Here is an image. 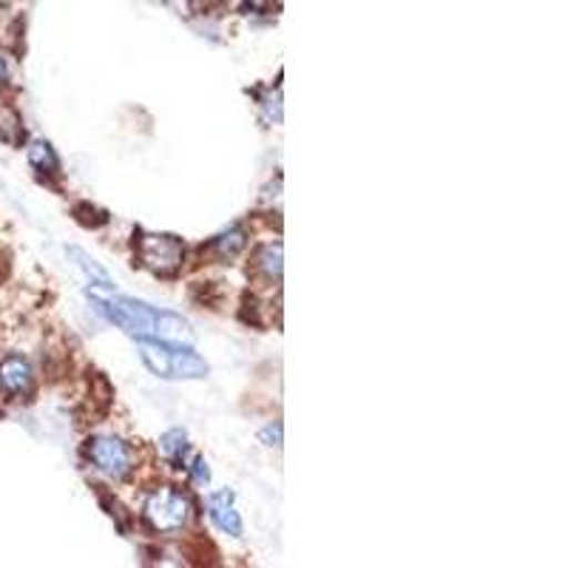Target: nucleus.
Returning <instances> with one entry per match:
<instances>
[{
  "instance_id": "nucleus-1",
  "label": "nucleus",
  "mask_w": 568,
  "mask_h": 568,
  "mask_svg": "<svg viewBox=\"0 0 568 568\" xmlns=\"http://www.w3.org/2000/svg\"><path fill=\"white\" fill-rule=\"evenodd\" d=\"M89 296L100 313L109 318L114 327H120L129 336L140 338V342H171V344H191L194 342V329L182 316L160 307H151L136 298L120 296L105 284V291H100L98 284L91 282Z\"/></svg>"
},
{
  "instance_id": "nucleus-2",
  "label": "nucleus",
  "mask_w": 568,
  "mask_h": 568,
  "mask_svg": "<svg viewBox=\"0 0 568 568\" xmlns=\"http://www.w3.org/2000/svg\"><path fill=\"white\" fill-rule=\"evenodd\" d=\"M140 358L156 378L165 382H194L207 375L205 358H200L187 344L140 342Z\"/></svg>"
},
{
  "instance_id": "nucleus-3",
  "label": "nucleus",
  "mask_w": 568,
  "mask_h": 568,
  "mask_svg": "<svg viewBox=\"0 0 568 568\" xmlns=\"http://www.w3.org/2000/svg\"><path fill=\"white\" fill-rule=\"evenodd\" d=\"M142 511H145V520L151 524V529L180 531L185 529L191 515H194V504H191V497L185 491L162 486V489L151 491Z\"/></svg>"
},
{
  "instance_id": "nucleus-4",
  "label": "nucleus",
  "mask_w": 568,
  "mask_h": 568,
  "mask_svg": "<svg viewBox=\"0 0 568 568\" xmlns=\"http://www.w3.org/2000/svg\"><path fill=\"white\" fill-rule=\"evenodd\" d=\"M134 247L140 265L156 276H174L185 262V245L169 233H140Z\"/></svg>"
},
{
  "instance_id": "nucleus-5",
  "label": "nucleus",
  "mask_w": 568,
  "mask_h": 568,
  "mask_svg": "<svg viewBox=\"0 0 568 568\" xmlns=\"http://www.w3.org/2000/svg\"><path fill=\"white\" fill-rule=\"evenodd\" d=\"M85 455H89V464L98 471H103L105 478L123 480L129 478L131 469H134V453L125 440L114 438V435H98L85 444Z\"/></svg>"
},
{
  "instance_id": "nucleus-6",
  "label": "nucleus",
  "mask_w": 568,
  "mask_h": 568,
  "mask_svg": "<svg viewBox=\"0 0 568 568\" xmlns=\"http://www.w3.org/2000/svg\"><path fill=\"white\" fill-rule=\"evenodd\" d=\"M207 515H211L213 526L231 537H242V517L236 509V500H233V491L220 489L207 497Z\"/></svg>"
},
{
  "instance_id": "nucleus-7",
  "label": "nucleus",
  "mask_w": 568,
  "mask_h": 568,
  "mask_svg": "<svg viewBox=\"0 0 568 568\" xmlns=\"http://www.w3.org/2000/svg\"><path fill=\"white\" fill-rule=\"evenodd\" d=\"M34 373L32 364L23 355H9L0 362V387L7 389L9 395H27L32 393Z\"/></svg>"
},
{
  "instance_id": "nucleus-8",
  "label": "nucleus",
  "mask_w": 568,
  "mask_h": 568,
  "mask_svg": "<svg viewBox=\"0 0 568 568\" xmlns=\"http://www.w3.org/2000/svg\"><path fill=\"white\" fill-rule=\"evenodd\" d=\"M29 162H32L38 171H43V174H58L60 171V162L58 156H54L49 142H32V149H29Z\"/></svg>"
},
{
  "instance_id": "nucleus-9",
  "label": "nucleus",
  "mask_w": 568,
  "mask_h": 568,
  "mask_svg": "<svg viewBox=\"0 0 568 568\" xmlns=\"http://www.w3.org/2000/svg\"><path fill=\"white\" fill-rule=\"evenodd\" d=\"M160 449L169 460L182 464V458H185V453H187V435L182 433V429H169V433L160 438Z\"/></svg>"
},
{
  "instance_id": "nucleus-10",
  "label": "nucleus",
  "mask_w": 568,
  "mask_h": 568,
  "mask_svg": "<svg viewBox=\"0 0 568 568\" xmlns=\"http://www.w3.org/2000/svg\"><path fill=\"white\" fill-rule=\"evenodd\" d=\"M245 231L242 227H231V231L213 240V247L220 251V256H233V253H240L245 247Z\"/></svg>"
},
{
  "instance_id": "nucleus-11",
  "label": "nucleus",
  "mask_w": 568,
  "mask_h": 568,
  "mask_svg": "<svg viewBox=\"0 0 568 568\" xmlns=\"http://www.w3.org/2000/svg\"><path fill=\"white\" fill-rule=\"evenodd\" d=\"M258 267L267 273V276H282V245H265L262 251H258Z\"/></svg>"
},
{
  "instance_id": "nucleus-12",
  "label": "nucleus",
  "mask_w": 568,
  "mask_h": 568,
  "mask_svg": "<svg viewBox=\"0 0 568 568\" xmlns=\"http://www.w3.org/2000/svg\"><path fill=\"white\" fill-rule=\"evenodd\" d=\"M258 438L265 440L267 446H282V424H271L262 429V435Z\"/></svg>"
},
{
  "instance_id": "nucleus-13",
  "label": "nucleus",
  "mask_w": 568,
  "mask_h": 568,
  "mask_svg": "<svg viewBox=\"0 0 568 568\" xmlns=\"http://www.w3.org/2000/svg\"><path fill=\"white\" fill-rule=\"evenodd\" d=\"M191 471H194V478L200 480V484H207V478H211V471H207V464L202 458L194 460V469H191Z\"/></svg>"
},
{
  "instance_id": "nucleus-14",
  "label": "nucleus",
  "mask_w": 568,
  "mask_h": 568,
  "mask_svg": "<svg viewBox=\"0 0 568 568\" xmlns=\"http://www.w3.org/2000/svg\"><path fill=\"white\" fill-rule=\"evenodd\" d=\"M7 83V63H3V60H0V85Z\"/></svg>"
}]
</instances>
